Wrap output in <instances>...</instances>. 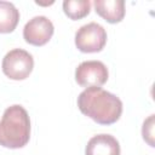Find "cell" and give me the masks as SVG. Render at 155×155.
<instances>
[{
	"label": "cell",
	"mask_w": 155,
	"mask_h": 155,
	"mask_svg": "<svg viewBox=\"0 0 155 155\" xmlns=\"http://www.w3.org/2000/svg\"><path fill=\"white\" fill-rule=\"evenodd\" d=\"M78 107L84 115L101 125H111L122 114L121 99L101 87L85 88L78 97Z\"/></svg>",
	"instance_id": "6da1fadb"
},
{
	"label": "cell",
	"mask_w": 155,
	"mask_h": 155,
	"mask_svg": "<svg viewBox=\"0 0 155 155\" xmlns=\"http://www.w3.org/2000/svg\"><path fill=\"white\" fill-rule=\"evenodd\" d=\"M30 138V119L18 104L8 107L0 120V145L10 149L23 148Z\"/></svg>",
	"instance_id": "7a4b0ae2"
},
{
	"label": "cell",
	"mask_w": 155,
	"mask_h": 155,
	"mask_svg": "<svg viewBox=\"0 0 155 155\" xmlns=\"http://www.w3.org/2000/svg\"><path fill=\"white\" fill-rule=\"evenodd\" d=\"M2 71L12 80H24L34 68L33 56L22 48H13L2 59Z\"/></svg>",
	"instance_id": "3957f363"
},
{
	"label": "cell",
	"mask_w": 155,
	"mask_h": 155,
	"mask_svg": "<svg viewBox=\"0 0 155 155\" xmlns=\"http://www.w3.org/2000/svg\"><path fill=\"white\" fill-rule=\"evenodd\" d=\"M105 42L107 31L101 24L96 22H90L80 27L75 34V45L78 50L85 53L102 51L105 46Z\"/></svg>",
	"instance_id": "277c9868"
},
{
	"label": "cell",
	"mask_w": 155,
	"mask_h": 155,
	"mask_svg": "<svg viewBox=\"0 0 155 155\" xmlns=\"http://www.w3.org/2000/svg\"><path fill=\"white\" fill-rule=\"evenodd\" d=\"M109 76L105 64L101 61H85L75 70V80L82 87H99Z\"/></svg>",
	"instance_id": "5b68a950"
},
{
	"label": "cell",
	"mask_w": 155,
	"mask_h": 155,
	"mask_svg": "<svg viewBox=\"0 0 155 155\" xmlns=\"http://www.w3.org/2000/svg\"><path fill=\"white\" fill-rule=\"evenodd\" d=\"M54 31L52 22L45 16H35L23 28L24 40L34 46H42L50 41Z\"/></svg>",
	"instance_id": "8992f818"
},
{
	"label": "cell",
	"mask_w": 155,
	"mask_h": 155,
	"mask_svg": "<svg viewBox=\"0 0 155 155\" xmlns=\"http://www.w3.org/2000/svg\"><path fill=\"white\" fill-rule=\"evenodd\" d=\"M85 155H120V144L110 134H97L87 142Z\"/></svg>",
	"instance_id": "52a82bcc"
},
{
	"label": "cell",
	"mask_w": 155,
	"mask_h": 155,
	"mask_svg": "<svg viewBox=\"0 0 155 155\" xmlns=\"http://www.w3.org/2000/svg\"><path fill=\"white\" fill-rule=\"evenodd\" d=\"M96 12L109 23H119L125 16L124 0H94Z\"/></svg>",
	"instance_id": "ba28073f"
},
{
	"label": "cell",
	"mask_w": 155,
	"mask_h": 155,
	"mask_svg": "<svg viewBox=\"0 0 155 155\" xmlns=\"http://www.w3.org/2000/svg\"><path fill=\"white\" fill-rule=\"evenodd\" d=\"M19 21V11L10 1L0 0V33H11Z\"/></svg>",
	"instance_id": "9c48e42d"
},
{
	"label": "cell",
	"mask_w": 155,
	"mask_h": 155,
	"mask_svg": "<svg viewBox=\"0 0 155 155\" xmlns=\"http://www.w3.org/2000/svg\"><path fill=\"white\" fill-rule=\"evenodd\" d=\"M90 0H64L63 11L71 19H81L90 13Z\"/></svg>",
	"instance_id": "30bf717a"
},
{
	"label": "cell",
	"mask_w": 155,
	"mask_h": 155,
	"mask_svg": "<svg viewBox=\"0 0 155 155\" xmlns=\"http://www.w3.org/2000/svg\"><path fill=\"white\" fill-rule=\"evenodd\" d=\"M142 134L144 140L150 145L154 147V115H150L143 124Z\"/></svg>",
	"instance_id": "8fae6325"
}]
</instances>
